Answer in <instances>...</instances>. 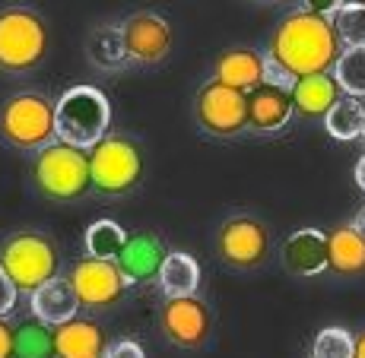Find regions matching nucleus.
<instances>
[{
    "instance_id": "nucleus-20",
    "label": "nucleus",
    "mask_w": 365,
    "mask_h": 358,
    "mask_svg": "<svg viewBox=\"0 0 365 358\" xmlns=\"http://www.w3.org/2000/svg\"><path fill=\"white\" fill-rule=\"evenodd\" d=\"M264 73H267V54H257L251 48H232L213 67L216 83H226V86L242 89V93H251L255 86H261Z\"/></svg>"
},
{
    "instance_id": "nucleus-31",
    "label": "nucleus",
    "mask_w": 365,
    "mask_h": 358,
    "mask_svg": "<svg viewBox=\"0 0 365 358\" xmlns=\"http://www.w3.org/2000/svg\"><path fill=\"white\" fill-rule=\"evenodd\" d=\"M108 358H146L137 339H118L108 346Z\"/></svg>"
},
{
    "instance_id": "nucleus-13",
    "label": "nucleus",
    "mask_w": 365,
    "mask_h": 358,
    "mask_svg": "<svg viewBox=\"0 0 365 358\" xmlns=\"http://www.w3.org/2000/svg\"><path fill=\"white\" fill-rule=\"evenodd\" d=\"M296 117V102H292L289 86L277 83H261L248 93V130L255 133H279L289 127Z\"/></svg>"
},
{
    "instance_id": "nucleus-34",
    "label": "nucleus",
    "mask_w": 365,
    "mask_h": 358,
    "mask_svg": "<svg viewBox=\"0 0 365 358\" xmlns=\"http://www.w3.org/2000/svg\"><path fill=\"white\" fill-rule=\"evenodd\" d=\"M353 358H365V330L356 336V355Z\"/></svg>"
},
{
    "instance_id": "nucleus-22",
    "label": "nucleus",
    "mask_w": 365,
    "mask_h": 358,
    "mask_svg": "<svg viewBox=\"0 0 365 358\" xmlns=\"http://www.w3.org/2000/svg\"><path fill=\"white\" fill-rule=\"evenodd\" d=\"M86 58H89V64L105 70V73H115V70H121L124 64H130L121 26H108V23L96 26V29L86 35Z\"/></svg>"
},
{
    "instance_id": "nucleus-35",
    "label": "nucleus",
    "mask_w": 365,
    "mask_h": 358,
    "mask_svg": "<svg viewBox=\"0 0 365 358\" xmlns=\"http://www.w3.org/2000/svg\"><path fill=\"white\" fill-rule=\"evenodd\" d=\"M356 226H359V231H362V235H365V209H362V213H359V219H356Z\"/></svg>"
},
{
    "instance_id": "nucleus-14",
    "label": "nucleus",
    "mask_w": 365,
    "mask_h": 358,
    "mask_svg": "<svg viewBox=\"0 0 365 358\" xmlns=\"http://www.w3.org/2000/svg\"><path fill=\"white\" fill-rule=\"evenodd\" d=\"M283 270L296 279H314L327 273V235L318 228H296L279 248Z\"/></svg>"
},
{
    "instance_id": "nucleus-2",
    "label": "nucleus",
    "mask_w": 365,
    "mask_h": 358,
    "mask_svg": "<svg viewBox=\"0 0 365 358\" xmlns=\"http://www.w3.org/2000/svg\"><path fill=\"white\" fill-rule=\"evenodd\" d=\"M32 187L38 196L51 203H76L93 191V168H89V149L70 146L54 139L45 149L35 152L29 168Z\"/></svg>"
},
{
    "instance_id": "nucleus-28",
    "label": "nucleus",
    "mask_w": 365,
    "mask_h": 358,
    "mask_svg": "<svg viewBox=\"0 0 365 358\" xmlns=\"http://www.w3.org/2000/svg\"><path fill=\"white\" fill-rule=\"evenodd\" d=\"M334 29L343 45H365V4L346 0L334 16Z\"/></svg>"
},
{
    "instance_id": "nucleus-3",
    "label": "nucleus",
    "mask_w": 365,
    "mask_h": 358,
    "mask_svg": "<svg viewBox=\"0 0 365 358\" xmlns=\"http://www.w3.org/2000/svg\"><path fill=\"white\" fill-rule=\"evenodd\" d=\"M0 266L16 283L19 295H32L61 276V248L48 231L19 228L0 241Z\"/></svg>"
},
{
    "instance_id": "nucleus-26",
    "label": "nucleus",
    "mask_w": 365,
    "mask_h": 358,
    "mask_svg": "<svg viewBox=\"0 0 365 358\" xmlns=\"http://www.w3.org/2000/svg\"><path fill=\"white\" fill-rule=\"evenodd\" d=\"M334 76L346 95L365 98V45H346L334 64Z\"/></svg>"
},
{
    "instance_id": "nucleus-30",
    "label": "nucleus",
    "mask_w": 365,
    "mask_h": 358,
    "mask_svg": "<svg viewBox=\"0 0 365 358\" xmlns=\"http://www.w3.org/2000/svg\"><path fill=\"white\" fill-rule=\"evenodd\" d=\"M346 4V0H302V10L314 13V16H324V19H334L336 10Z\"/></svg>"
},
{
    "instance_id": "nucleus-17",
    "label": "nucleus",
    "mask_w": 365,
    "mask_h": 358,
    "mask_svg": "<svg viewBox=\"0 0 365 358\" xmlns=\"http://www.w3.org/2000/svg\"><path fill=\"white\" fill-rule=\"evenodd\" d=\"M327 270L340 279L365 276V235L356 222L327 231Z\"/></svg>"
},
{
    "instance_id": "nucleus-27",
    "label": "nucleus",
    "mask_w": 365,
    "mask_h": 358,
    "mask_svg": "<svg viewBox=\"0 0 365 358\" xmlns=\"http://www.w3.org/2000/svg\"><path fill=\"white\" fill-rule=\"evenodd\" d=\"M356 355V336L343 327L318 330L312 342V358H353Z\"/></svg>"
},
{
    "instance_id": "nucleus-16",
    "label": "nucleus",
    "mask_w": 365,
    "mask_h": 358,
    "mask_svg": "<svg viewBox=\"0 0 365 358\" xmlns=\"http://www.w3.org/2000/svg\"><path fill=\"white\" fill-rule=\"evenodd\" d=\"M54 358H108L105 327L89 317H73L54 327Z\"/></svg>"
},
{
    "instance_id": "nucleus-33",
    "label": "nucleus",
    "mask_w": 365,
    "mask_h": 358,
    "mask_svg": "<svg viewBox=\"0 0 365 358\" xmlns=\"http://www.w3.org/2000/svg\"><path fill=\"white\" fill-rule=\"evenodd\" d=\"M356 184H359V191L365 194V156L356 162Z\"/></svg>"
},
{
    "instance_id": "nucleus-8",
    "label": "nucleus",
    "mask_w": 365,
    "mask_h": 358,
    "mask_svg": "<svg viewBox=\"0 0 365 358\" xmlns=\"http://www.w3.org/2000/svg\"><path fill=\"white\" fill-rule=\"evenodd\" d=\"M194 117L197 127L210 137L232 139L248 130V93L232 89L226 83H203L194 98Z\"/></svg>"
},
{
    "instance_id": "nucleus-29",
    "label": "nucleus",
    "mask_w": 365,
    "mask_h": 358,
    "mask_svg": "<svg viewBox=\"0 0 365 358\" xmlns=\"http://www.w3.org/2000/svg\"><path fill=\"white\" fill-rule=\"evenodd\" d=\"M16 298H19L16 283H13V279L6 276V270L0 266V317H6V314L16 307Z\"/></svg>"
},
{
    "instance_id": "nucleus-5",
    "label": "nucleus",
    "mask_w": 365,
    "mask_h": 358,
    "mask_svg": "<svg viewBox=\"0 0 365 358\" xmlns=\"http://www.w3.org/2000/svg\"><path fill=\"white\" fill-rule=\"evenodd\" d=\"M48 23L29 6L0 10V73L26 76L48 58Z\"/></svg>"
},
{
    "instance_id": "nucleus-12",
    "label": "nucleus",
    "mask_w": 365,
    "mask_h": 358,
    "mask_svg": "<svg viewBox=\"0 0 365 358\" xmlns=\"http://www.w3.org/2000/svg\"><path fill=\"white\" fill-rule=\"evenodd\" d=\"M121 35L130 64L153 67L159 60H165V54L172 51V26L159 13H133L121 23Z\"/></svg>"
},
{
    "instance_id": "nucleus-19",
    "label": "nucleus",
    "mask_w": 365,
    "mask_h": 358,
    "mask_svg": "<svg viewBox=\"0 0 365 358\" xmlns=\"http://www.w3.org/2000/svg\"><path fill=\"white\" fill-rule=\"evenodd\" d=\"M29 305H32V317L45 320V324H51V327L67 324V320H73L76 311H80V298H76L67 276H54L51 283L35 289L29 295Z\"/></svg>"
},
{
    "instance_id": "nucleus-9",
    "label": "nucleus",
    "mask_w": 365,
    "mask_h": 358,
    "mask_svg": "<svg viewBox=\"0 0 365 358\" xmlns=\"http://www.w3.org/2000/svg\"><path fill=\"white\" fill-rule=\"evenodd\" d=\"M270 248H273L270 228L251 213L229 216L220 226V231H216V254H220V260L242 273L264 266L267 257H270Z\"/></svg>"
},
{
    "instance_id": "nucleus-6",
    "label": "nucleus",
    "mask_w": 365,
    "mask_h": 358,
    "mask_svg": "<svg viewBox=\"0 0 365 358\" xmlns=\"http://www.w3.org/2000/svg\"><path fill=\"white\" fill-rule=\"evenodd\" d=\"M93 191L105 196H124L143 181V149L128 133H105L89 149Z\"/></svg>"
},
{
    "instance_id": "nucleus-10",
    "label": "nucleus",
    "mask_w": 365,
    "mask_h": 358,
    "mask_svg": "<svg viewBox=\"0 0 365 358\" xmlns=\"http://www.w3.org/2000/svg\"><path fill=\"white\" fill-rule=\"evenodd\" d=\"M159 330L172 346L185 349V352H197L213 336V311L200 295L165 298L159 307Z\"/></svg>"
},
{
    "instance_id": "nucleus-32",
    "label": "nucleus",
    "mask_w": 365,
    "mask_h": 358,
    "mask_svg": "<svg viewBox=\"0 0 365 358\" xmlns=\"http://www.w3.org/2000/svg\"><path fill=\"white\" fill-rule=\"evenodd\" d=\"M13 342H16V327L0 317V358H13Z\"/></svg>"
},
{
    "instance_id": "nucleus-25",
    "label": "nucleus",
    "mask_w": 365,
    "mask_h": 358,
    "mask_svg": "<svg viewBox=\"0 0 365 358\" xmlns=\"http://www.w3.org/2000/svg\"><path fill=\"white\" fill-rule=\"evenodd\" d=\"M128 231L118 226L115 219H96L83 235V248L89 257H102V260H118L128 244Z\"/></svg>"
},
{
    "instance_id": "nucleus-36",
    "label": "nucleus",
    "mask_w": 365,
    "mask_h": 358,
    "mask_svg": "<svg viewBox=\"0 0 365 358\" xmlns=\"http://www.w3.org/2000/svg\"><path fill=\"white\" fill-rule=\"evenodd\" d=\"M362 139H365V130H362Z\"/></svg>"
},
{
    "instance_id": "nucleus-1",
    "label": "nucleus",
    "mask_w": 365,
    "mask_h": 358,
    "mask_svg": "<svg viewBox=\"0 0 365 358\" xmlns=\"http://www.w3.org/2000/svg\"><path fill=\"white\" fill-rule=\"evenodd\" d=\"M343 41L334 29V19L314 16L308 10L286 13L270 35L267 54L277 60L286 73L314 76V73H334L336 58L343 54Z\"/></svg>"
},
{
    "instance_id": "nucleus-7",
    "label": "nucleus",
    "mask_w": 365,
    "mask_h": 358,
    "mask_svg": "<svg viewBox=\"0 0 365 358\" xmlns=\"http://www.w3.org/2000/svg\"><path fill=\"white\" fill-rule=\"evenodd\" d=\"M111 105L102 89L96 86H70L58 98V139L80 149H93L108 133Z\"/></svg>"
},
{
    "instance_id": "nucleus-4",
    "label": "nucleus",
    "mask_w": 365,
    "mask_h": 358,
    "mask_svg": "<svg viewBox=\"0 0 365 358\" xmlns=\"http://www.w3.org/2000/svg\"><path fill=\"white\" fill-rule=\"evenodd\" d=\"M0 139L19 152H38L58 139V102L41 93H16L0 105Z\"/></svg>"
},
{
    "instance_id": "nucleus-18",
    "label": "nucleus",
    "mask_w": 365,
    "mask_h": 358,
    "mask_svg": "<svg viewBox=\"0 0 365 358\" xmlns=\"http://www.w3.org/2000/svg\"><path fill=\"white\" fill-rule=\"evenodd\" d=\"M346 95L340 89L334 73H314V76H299L292 86V102H296V115L305 121H318L327 117V111L334 108L340 98Z\"/></svg>"
},
{
    "instance_id": "nucleus-24",
    "label": "nucleus",
    "mask_w": 365,
    "mask_h": 358,
    "mask_svg": "<svg viewBox=\"0 0 365 358\" xmlns=\"http://www.w3.org/2000/svg\"><path fill=\"white\" fill-rule=\"evenodd\" d=\"M13 358H54V327L38 317L19 320Z\"/></svg>"
},
{
    "instance_id": "nucleus-23",
    "label": "nucleus",
    "mask_w": 365,
    "mask_h": 358,
    "mask_svg": "<svg viewBox=\"0 0 365 358\" xmlns=\"http://www.w3.org/2000/svg\"><path fill=\"white\" fill-rule=\"evenodd\" d=\"M324 130L331 133L334 139H343V143H346V139L362 137V130H365V98L343 95L340 102L327 111Z\"/></svg>"
},
{
    "instance_id": "nucleus-11",
    "label": "nucleus",
    "mask_w": 365,
    "mask_h": 358,
    "mask_svg": "<svg viewBox=\"0 0 365 358\" xmlns=\"http://www.w3.org/2000/svg\"><path fill=\"white\" fill-rule=\"evenodd\" d=\"M70 285H73L80 307L86 311H108L128 292V276L121 273L118 260H102V257H80L67 273Z\"/></svg>"
},
{
    "instance_id": "nucleus-15",
    "label": "nucleus",
    "mask_w": 365,
    "mask_h": 358,
    "mask_svg": "<svg viewBox=\"0 0 365 358\" xmlns=\"http://www.w3.org/2000/svg\"><path fill=\"white\" fill-rule=\"evenodd\" d=\"M165 257H168L165 241L156 231L143 228V231H133L128 238L121 257H118V266H121V273L128 276L130 285H140V283H150V279L159 276Z\"/></svg>"
},
{
    "instance_id": "nucleus-21",
    "label": "nucleus",
    "mask_w": 365,
    "mask_h": 358,
    "mask_svg": "<svg viewBox=\"0 0 365 358\" xmlns=\"http://www.w3.org/2000/svg\"><path fill=\"white\" fill-rule=\"evenodd\" d=\"M159 289L165 298H178V295H197L200 289V263L185 251H168L163 270L156 276Z\"/></svg>"
}]
</instances>
